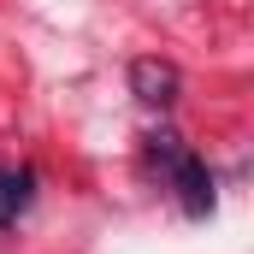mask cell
<instances>
[{"instance_id": "3", "label": "cell", "mask_w": 254, "mask_h": 254, "mask_svg": "<svg viewBox=\"0 0 254 254\" xmlns=\"http://www.w3.org/2000/svg\"><path fill=\"white\" fill-rule=\"evenodd\" d=\"M36 201V172L30 166H0V231L18 225V213Z\"/></svg>"}, {"instance_id": "1", "label": "cell", "mask_w": 254, "mask_h": 254, "mask_svg": "<svg viewBox=\"0 0 254 254\" xmlns=\"http://www.w3.org/2000/svg\"><path fill=\"white\" fill-rule=\"evenodd\" d=\"M166 178H172V190H178V201H184L190 219H213L219 190H213V172H207V160H201L195 148H184V154L166 166Z\"/></svg>"}, {"instance_id": "2", "label": "cell", "mask_w": 254, "mask_h": 254, "mask_svg": "<svg viewBox=\"0 0 254 254\" xmlns=\"http://www.w3.org/2000/svg\"><path fill=\"white\" fill-rule=\"evenodd\" d=\"M130 95L142 107H172L184 95V71L160 54H142V60H130Z\"/></svg>"}, {"instance_id": "4", "label": "cell", "mask_w": 254, "mask_h": 254, "mask_svg": "<svg viewBox=\"0 0 254 254\" xmlns=\"http://www.w3.org/2000/svg\"><path fill=\"white\" fill-rule=\"evenodd\" d=\"M184 148H190V142H184L178 130H166V125H160V130H148V160H154L160 172H166V166H172V160H178Z\"/></svg>"}]
</instances>
